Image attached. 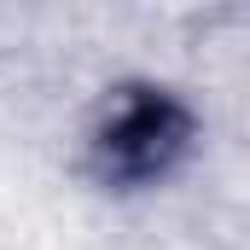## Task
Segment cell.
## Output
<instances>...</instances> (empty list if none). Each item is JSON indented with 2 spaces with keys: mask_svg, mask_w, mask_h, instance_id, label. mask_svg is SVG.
Returning <instances> with one entry per match:
<instances>
[{
  "mask_svg": "<svg viewBox=\"0 0 250 250\" xmlns=\"http://www.w3.org/2000/svg\"><path fill=\"white\" fill-rule=\"evenodd\" d=\"M187 146V111L163 93H134L99 134V169L117 181H151Z\"/></svg>",
  "mask_w": 250,
  "mask_h": 250,
  "instance_id": "1",
  "label": "cell"
}]
</instances>
